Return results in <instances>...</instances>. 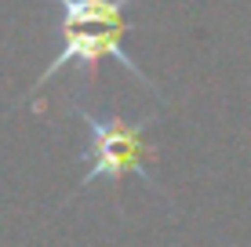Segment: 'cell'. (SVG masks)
Masks as SVG:
<instances>
[{"label": "cell", "mask_w": 251, "mask_h": 247, "mask_svg": "<svg viewBox=\"0 0 251 247\" xmlns=\"http://www.w3.org/2000/svg\"><path fill=\"white\" fill-rule=\"evenodd\" d=\"M62 7L58 25H131L124 7L131 0H55Z\"/></svg>", "instance_id": "obj_3"}, {"label": "cell", "mask_w": 251, "mask_h": 247, "mask_svg": "<svg viewBox=\"0 0 251 247\" xmlns=\"http://www.w3.org/2000/svg\"><path fill=\"white\" fill-rule=\"evenodd\" d=\"M58 29H62V47H58V55L51 58V66L40 73V80L33 84V91H40L51 76L62 69V66H69V62H80L84 69H95V66H99V58L109 55V58H117V62L124 66V69L131 73L142 88H150L153 95H157V88L146 80V73L138 69V66L131 62V55L120 47V37H124L131 25H58Z\"/></svg>", "instance_id": "obj_2"}, {"label": "cell", "mask_w": 251, "mask_h": 247, "mask_svg": "<svg viewBox=\"0 0 251 247\" xmlns=\"http://www.w3.org/2000/svg\"><path fill=\"white\" fill-rule=\"evenodd\" d=\"M76 116L88 124L91 146H88V175L80 185L91 182H117L124 171H135L146 185H153L150 171H146V157H150V142H146V127L150 120H120V116H95L88 109L76 106Z\"/></svg>", "instance_id": "obj_1"}]
</instances>
